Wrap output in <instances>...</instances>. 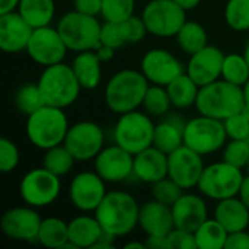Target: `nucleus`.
Returning <instances> with one entry per match:
<instances>
[{
	"instance_id": "obj_28",
	"label": "nucleus",
	"mask_w": 249,
	"mask_h": 249,
	"mask_svg": "<svg viewBox=\"0 0 249 249\" xmlns=\"http://www.w3.org/2000/svg\"><path fill=\"white\" fill-rule=\"evenodd\" d=\"M19 15L35 29L51 25L55 16L54 0H20L18 4Z\"/></svg>"
},
{
	"instance_id": "obj_49",
	"label": "nucleus",
	"mask_w": 249,
	"mask_h": 249,
	"mask_svg": "<svg viewBox=\"0 0 249 249\" xmlns=\"http://www.w3.org/2000/svg\"><path fill=\"white\" fill-rule=\"evenodd\" d=\"M144 244H146L147 249H168L166 236H146Z\"/></svg>"
},
{
	"instance_id": "obj_54",
	"label": "nucleus",
	"mask_w": 249,
	"mask_h": 249,
	"mask_svg": "<svg viewBox=\"0 0 249 249\" xmlns=\"http://www.w3.org/2000/svg\"><path fill=\"white\" fill-rule=\"evenodd\" d=\"M242 90H244V98H245V107L249 111V79L248 82L242 86Z\"/></svg>"
},
{
	"instance_id": "obj_3",
	"label": "nucleus",
	"mask_w": 249,
	"mask_h": 249,
	"mask_svg": "<svg viewBox=\"0 0 249 249\" xmlns=\"http://www.w3.org/2000/svg\"><path fill=\"white\" fill-rule=\"evenodd\" d=\"M194 108L197 114L225 121L226 118L247 109L244 90L241 86L229 83L220 77L200 88Z\"/></svg>"
},
{
	"instance_id": "obj_12",
	"label": "nucleus",
	"mask_w": 249,
	"mask_h": 249,
	"mask_svg": "<svg viewBox=\"0 0 249 249\" xmlns=\"http://www.w3.org/2000/svg\"><path fill=\"white\" fill-rule=\"evenodd\" d=\"M63 144L77 162L93 160L105 147V131L92 120H82L70 124Z\"/></svg>"
},
{
	"instance_id": "obj_13",
	"label": "nucleus",
	"mask_w": 249,
	"mask_h": 249,
	"mask_svg": "<svg viewBox=\"0 0 249 249\" xmlns=\"http://www.w3.org/2000/svg\"><path fill=\"white\" fill-rule=\"evenodd\" d=\"M67 51L69 48L61 38L57 26L51 25L35 28L26 47V54L29 55V58L42 67L64 61Z\"/></svg>"
},
{
	"instance_id": "obj_27",
	"label": "nucleus",
	"mask_w": 249,
	"mask_h": 249,
	"mask_svg": "<svg viewBox=\"0 0 249 249\" xmlns=\"http://www.w3.org/2000/svg\"><path fill=\"white\" fill-rule=\"evenodd\" d=\"M184 127L185 121L178 117H169L155 125L153 146L165 153H171L184 144Z\"/></svg>"
},
{
	"instance_id": "obj_42",
	"label": "nucleus",
	"mask_w": 249,
	"mask_h": 249,
	"mask_svg": "<svg viewBox=\"0 0 249 249\" xmlns=\"http://www.w3.org/2000/svg\"><path fill=\"white\" fill-rule=\"evenodd\" d=\"M229 140H248L249 139V111L244 109L223 121Z\"/></svg>"
},
{
	"instance_id": "obj_22",
	"label": "nucleus",
	"mask_w": 249,
	"mask_h": 249,
	"mask_svg": "<svg viewBox=\"0 0 249 249\" xmlns=\"http://www.w3.org/2000/svg\"><path fill=\"white\" fill-rule=\"evenodd\" d=\"M133 177L143 184H155L168 177V153L162 152L156 146L134 155Z\"/></svg>"
},
{
	"instance_id": "obj_8",
	"label": "nucleus",
	"mask_w": 249,
	"mask_h": 249,
	"mask_svg": "<svg viewBox=\"0 0 249 249\" xmlns=\"http://www.w3.org/2000/svg\"><path fill=\"white\" fill-rule=\"evenodd\" d=\"M244 177V169L236 168L222 159L204 166L197 190L206 198L220 201L238 196Z\"/></svg>"
},
{
	"instance_id": "obj_57",
	"label": "nucleus",
	"mask_w": 249,
	"mask_h": 249,
	"mask_svg": "<svg viewBox=\"0 0 249 249\" xmlns=\"http://www.w3.org/2000/svg\"><path fill=\"white\" fill-rule=\"evenodd\" d=\"M248 142H249V139H248Z\"/></svg>"
},
{
	"instance_id": "obj_36",
	"label": "nucleus",
	"mask_w": 249,
	"mask_h": 249,
	"mask_svg": "<svg viewBox=\"0 0 249 249\" xmlns=\"http://www.w3.org/2000/svg\"><path fill=\"white\" fill-rule=\"evenodd\" d=\"M226 25L235 32L249 31V0H228L223 10Z\"/></svg>"
},
{
	"instance_id": "obj_34",
	"label": "nucleus",
	"mask_w": 249,
	"mask_h": 249,
	"mask_svg": "<svg viewBox=\"0 0 249 249\" xmlns=\"http://www.w3.org/2000/svg\"><path fill=\"white\" fill-rule=\"evenodd\" d=\"M142 108L144 112H147L150 117H163L169 112L172 108V102L169 98V93L166 90V86L159 85H149Z\"/></svg>"
},
{
	"instance_id": "obj_6",
	"label": "nucleus",
	"mask_w": 249,
	"mask_h": 249,
	"mask_svg": "<svg viewBox=\"0 0 249 249\" xmlns=\"http://www.w3.org/2000/svg\"><path fill=\"white\" fill-rule=\"evenodd\" d=\"M152 118L153 117H150L147 112L140 111V108L120 114L112 128L114 143L131 155H137L149 146H153L156 124Z\"/></svg>"
},
{
	"instance_id": "obj_9",
	"label": "nucleus",
	"mask_w": 249,
	"mask_h": 249,
	"mask_svg": "<svg viewBox=\"0 0 249 249\" xmlns=\"http://www.w3.org/2000/svg\"><path fill=\"white\" fill-rule=\"evenodd\" d=\"M228 140L225 124L220 120L198 114L197 117L185 121L184 144L201 156L222 150Z\"/></svg>"
},
{
	"instance_id": "obj_29",
	"label": "nucleus",
	"mask_w": 249,
	"mask_h": 249,
	"mask_svg": "<svg viewBox=\"0 0 249 249\" xmlns=\"http://www.w3.org/2000/svg\"><path fill=\"white\" fill-rule=\"evenodd\" d=\"M166 90L169 93L172 107L177 109H187L191 107H196L197 96L200 92V86L185 73L179 74L177 79H174L168 86Z\"/></svg>"
},
{
	"instance_id": "obj_44",
	"label": "nucleus",
	"mask_w": 249,
	"mask_h": 249,
	"mask_svg": "<svg viewBox=\"0 0 249 249\" xmlns=\"http://www.w3.org/2000/svg\"><path fill=\"white\" fill-rule=\"evenodd\" d=\"M166 245L168 249H197L194 232L174 228L166 235Z\"/></svg>"
},
{
	"instance_id": "obj_45",
	"label": "nucleus",
	"mask_w": 249,
	"mask_h": 249,
	"mask_svg": "<svg viewBox=\"0 0 249 249\" xmlns=\"http://www.w3.org/2000/svg\"><path fill=\"white\" fill-rule=\"evenodd\" d=\"M125 32H127V38H128V45L130 44H137L142 42L144 39V36L149 34L146 29V25L142 19V16L133 15L131 18H128L127 20H123Z\"/></svg>"
},
{
	"instance_id": "obj_50",
	"label": "nucleus",
	"mask_w": 249,
	"mask_h": 249,
	"mask_svg": "<svg viewBox=\"0 0 249 249\" xmlns=\"http://www.w3.org/2000/svg\"><path fill=\"white\" fill-rule=\"evenodd\" d=\"M238 197L244 201V204L249 209V174H247V175L244 177V181H242V184H241Z\"/></svg>"
},
{
	"instance_id": "obj_14",
	"label": "nucleus",
	"mask_w": 249,
	"mask_h": 249,
	"mask_svg": "<svg viewBox=\"0 0 249 249\" xmlns=\"http://www.w3.org/2000/svg\"><path fill=\"white\" fill-rule=\"evenodd\" d=\"M140 71L150 85L168 86L179 74L185 73L182 61L166 48H150L140 60Z\"/></svg>"
},
{
	"instance_id": "obj_41",
	"label": "nucleus",
	"mask_w": 249,
	"mask_h": 249,
	"mask_svg": "<svg viewBox=\"0 0 249 249\" xmlns=\"http://www.w3.org/2000/svg\"><path fill=\"white\" fill-rule=\"evenodd\" d=\"M101 44L112 47L115 50H120L124 45H128V38H127L124 23L104 20L102 28H101Z\"/></svg>"
},
{
	"instance_id": "obj_55",
	"label": "nucleus",
	"mask_w": 249,
	"mask_h": 249,
	"mask_svg": "<svg viewBox=\"0 0 249 249\" xmlns=\"http://www.w3.org/2000/svg\"><path fill=\"white\" fill-rule=\"evenodd\" d=\"M244 57H245V60H247V63L249 64V42L247 44V47H245V50H244Z\"/></svg>"
},
{
	"instance_id": "obj_47",
	"label": "nucleus",
	"mask_w": 249,
	"mask_h": 249,
	"mask_svg": "<svg viewBox=\"0 0 249 249\" xmlns=\"http://www.w3.org/2000/svg\"><path fill=\"white\" fill-rule=\"evenodd\" d=\"M225 249H249V231L231 232L228 235Z\"/></svg>"
},
{
	"instance_id": "obj_17",
	"label": "nucleus",
	"mask_w": 249,
	"mask_h": 249,
	"mask_svg": "<svg viewBox=\"0 0 249 249\" xmlns=\"http://www.w3.org/2000/svg\"><path fill=\"white\" fill-rule=\"evenodd\" d=\"M134 155L117 143L105 146L93 159V171L107 184H120L133 177Z\"/></svg>"
},
{
	"instance_id": "obj_1",
	"label": "nucleus",
	"mask_w": 249,
	"mask_h": 249,
	"mask_svg": "<svg viewBox=\"0 0 249 249\" xmlns=\"http://www.w3.org/2000/svg\"><path fill=\"white\" fill-rule=\"evenodd\" d=\"M104 232L123 238L139 228L140 204L127 191L111 190L93 212Z\"/></svg>"
},
{
	"instance_id": "obj_30",
	"label": "nucleus",
	"mask_w": 249,
	"mask_h": 249,
	"mask_svg": "<svg viewBox=\"0 0 249 249\" xmlns=\"http://www.w3.org/2000/svg\"><path fill=\"white\" fill-rule=\"evenodd\" d=\"M175 41L184 54L191 55L209 45V34L200 22L187 19L175 35Z\"/></svg>"
},
{
	"instance_id": "obj_5",
	"label": "nucleus",
	"mask_w": 249,
	"mask_h": 249,
	"mask_svg": "<svg viewBox=\"0 0 249 249\" xmlns=\"http://www.w3.org/2000/svg\"><path fill=\"white\" fill-rule=\"evenodd\" d=\"M36 83L45 105L63 109L71 107L83 90L71 66L64 61L44 67Z\"/></svg>"
},
{
	"instance_id": "obj_10",
	"label": "nucleus",
	"mask_w": 249,
	"mask_h": 249,
	"mask_svg": "<svg viewBox=\"0 0 249 249\" xmlns=\"http://www.w3.org/2000/svg\"><path fill=\"white\" fill-rule=\"evenodd\" d=\"M20 200L35 209L51 206L61 194V179L44 166L28 171L19 181Z\"/></svg>"
},
{
	"instance_id": "obj_53",
	"label": "nucleus",
	"mask_w": 249,
	"mask_h": 249,
	"mask_svg": "<svg viewBox=\"0 0 249 249\" xmlns=\"http://www.w3.org/2000/svg\"><path fill=\"white\" fill-rule=\"evenodd\" d=\"M124 248L131 249V248H139V249H147L146 248V244L144 242H140V241H131V242H127L124 245Z\"/></svg>"
},
{
	"instance_id": "obj_38",
	"label": "nucleus",
	"mask_w": 249,
	"mask_h": 249,
	"mask_svg": "<svg viewBox=\"0 0 249 249\" xmlns=\"http://www.w3.org/2000/svg\"><path fill=\"white\" fill-rule=\"evenodd\" d=\"M136 12V0H102L101 16L108 22H123Z\"/></svg>"
},
{
	"instance_id": "obj_48",
	"label": "nucleus",
	"mask_w": 249,
	"mask_h": 249,
	"mask_svg": "<svg viewBox=\"0 0 249 249\" xmlns=\"http://www.w3.org/2000/svg\"><path fill=\"white\" fill-rule=\"evenodd\" d=\"M95 51H96V54H98V57L101 58V61H102V63H108V61H111V60L115 57V53H117V50H115V48L108 47V45H102V44H99V47H98Z\"/></svg>"
},
{
	"instance_id": "obj_33",
	"label": "nucleus",
	"mask_w": 249,
	"mask_h": 249,
	"mask_svg": "<svg viewBox=\"0 0 249 249\" xmlns=\"http://www.w3.org/2000/svg\"><path fill=\"white\" fill-rule=\"evenodd\" d=\"M76 162L77 160L74 159L71 152L64 144H58V146L44 150L41 166H44L45 169H48L50 172L61 178L73 169Z\"/></svg>"
},
{
	"instance_id": "obj_19",
	"label": "nucleus",
	"mask_w": 249,
	"mask_h": 249,
	"mask_svg": "<svg viewBox=\"0 0 249 249\" xmlns=\"http://www.w3.org/2000/svg\"><path fill=\"white\" fill-rule=\"evenodd\" d=\"M223 60L225 53L219 47L209 44L190 55L185 71L201 88L222 77Z\"/></svg>"
},
{
	"instance_id": "obj_18",
	"label": "nucleus",
	"mask_w": 249,
	"mask_h": 249,
	"mask_svg": "<svg viewBox=\"0 0 249 249\" xmlns=\"http://www.w3.org/2000/svg\"><path fill=\"white\" fill-rule=\"evenodd\" d=\"M42 217L35 207L28 204L6 210L0 219V231L12 241L34 242L36 241Z\"/></svg>"
},
{
	"instance_id": "obj_15",
	"label": "nucleus",
	"mask_w": 249,
	"mask_h": 249,
	"mask_svg": "<svg viewBox=\"0 0 249 249\" xmlns=\"http://www.w3.org/2000/svg\"><path fill=\"white\" fill-rule=\"evenodd\" d=\"M107 193V182L95 171L76 174L69 185L70 203L80 213H93Z\"/></svg>"
},
{
	"instance_id": "obj_32",
	"label": "nucleus",
	"mask_w": 249,
	"mask_h": 249,
	"mask_svg": "<svg viewBox=\"0 0 249 249\" xmlns=\"http://www.w3.org/2000/svg\"><path fill=\"white\" fill-rule=\"evenodd\" d=\"M229 232L214 219L209 217L196 231L197 249H225Z\"/></svg>"
},
{
	"instance_id": "obj_40",
	"label": "nucleus",
	"mask_w": 249,
	"mask_h": 249,
	"mask_svg": "<svg viewBox=\"0 0 249 249\" xmlns=\"http://www.w3.org/2000/svg\"><path fill=\"white\" fill-rule=\"evenodd\" d=\"M222 159L245 171L249 160L248 140H229L222 149Z\"/></svg>"
},
{
	"instance_id": "obj_51",
	"label": "nucleus",
	"mask_w": 249,
	"mask_h": 249,
	"mask_svg": "<svg viewBox=\"0 0 249 249\" xmlns=\"http://www.w3.org/2000/svg\"><path fill=\"white\" fill-rule=\"evenodd\" d=\"M19 1L20 0H0V15L16 10Z\"/></svg>"
},
{
	"instance_id": "obj_16",
	"label": "nucleus",
	"mask_w": 249,
	"mask_h": 249,
	"mask_svg": "<svg viewBox=\"0 0 249 249\" xmlns=\"http://www.w3.org/2000/svg\"><path fill=\"white\" fill-rule=\"evenodd\" d=\"M204 166L203 156L185 144L168 155V177L184 191L197 188Z\"/></svg>"
},
{
	"instance_id": "obj_21",
	"label": "nucleus",
	"mask_w": 249,
	"mask_h": 249,
	"mask_svg": "<svg viewBox=\"0 0 249 249\" xmlns=\"http://www.w3.org/2000/svg\"><path fill=\"white\" fill-rule=\"evenodd\" d=\"M175 228L194 232L203 222L209 219V206L200 193L184 191L182 196L171 207Z\"/></svg>"
},
{
	"instance_id": "obj_43",
	"label": "nucleus",
	"mask_w": 249,
	"mask_h": 249,
	"mask_svg": "<svg viewBox=\"0 0 249 249\" xmlns=\"http://www.w3.org/2000/svg\"><path fill=\"white\" fill-rule=\"evenodd\" d=\"M20 162V152L16 143L7 137L0 139V172L10 174L13 172Z\"/></svg>"
},
{
	"instance_id": "obj_20",
	"label": "nucleus",
	"mask_w": 249,
	"mask_h": 249,
	"mask_svg": "<svg viewBox=\"0 0 249 249\" xmlns=\"http://www.w3.org/2000/svg\"><path fill=\"white\" fill-rule=\"evenodd\" d=\"M34 28L19 15L18 10L0 15V48L6 54L26 51Z\"/></svg>"
},
{
	"instance_id": "obj_31",
	"label": "nucleus",
	"mask_w": 249,
	"mask_h": 249,
	"mask_svg": "<svg viewBox=\"0 0 249 249\" xmlns=\"http://www.w3.org/2000/svg\"><path fill=\"white\" fill-rule=\"evenodd\" d=\"M36 242L47 248H66L69 244V222L55 216L42 219Z\"/></svg>"
},
{
	"instance_id": "obj_23",
	"label": "nucleus",
	"mask_w": 249,
	"mask_h": 249,
	"mask_svg": "<svg viewBox=\"0 0 249 249\" xmlns=\"http://www.w3.org/2000/svg\"><path fill=\"white\" fill-rule=\"evenodd\" d=\"M139 228L146 236H166L175 228L172 209L153 198L144 201L140 206Z\"/></svg>"
},
{
	"instance_id": "obj_4",
	"label": "nucleus",
	"mask_w": 249,
	"mask_h": 249,
	"mask_svg": "<svg viewBox=\"0 0 249 249\" xmlns=\"http://www.w3.org/2000/svg\"><path fill=\"white\" fill-rule=\"evenodd\" d=\"M70 123L63 108L42 105L26 117L25 133L29 143L41 150L63 144Z\"/></svg>"
},
{
	"instance_id": "obj_39",
	"label": "nucleus",
	"mask_w": 249,
	"mask_h": 249,
	"mask_svg": "<svg viewBox=\"0 0 249 249\" xmlns=\"http://www.w3.org/2000/svg\"><path fill=\"white\" fill-rule=\"evenodd\" d=\"M184 190L175 182L172 181L169 177L155 182L150 185V196L153 200L172 207L175 204V201L182 196Z\"/></svg>"
},
{
	"instance_id": "obj_35",
	"label": "nucleus",
	"mask_w": 249,
	"mask_h": 249,
	"mask_svg": "<svg viewBox=\"0 0 249 249\" xmlns=\"http://www.w3.org/2000/svg\"><path fill=\"white\" fill-rule=\"evenodd\" d=\"M222 79L241 88L248 82L249 64L247 63L244 54H238V53L225 54L223 66H222Z\"/></svg>"
},
{
	"instance_id": "obj_58",
	"label": "nucleus",
	"mask_w": 249,
	"mask_h": 249,
	"mask_svg": "<svg viewBox=\"0 0 249 249\" xmlns=\"http://www.w3.org/2000/svg\"><path fill=\"white\" fill-rule=\"evenodd\" d=\"M248 231H249V228H248Z\"/></svg>"
},
{
	"instance_id": "obj_7",
	"label": "nucleus",
	"mask_w": 249,
	"mask_h": 249,
	"mask_svg": "<svg viewBox=\"0 0 249 249\" xmlns=\"http://www.w3.org/2000/svg\"><path fill=\"white\" fill-rule=\"evenodd\" d=\"M101 28L98 16L85 15L74 9L61 15L57 22L61 38L69 51L73 53L96 50L101 44Z\"/></svg>"
},
{
	"instance_id": "obj_46",
	"label": "nucleus",
	"mask_w": 249,
	"mask_h": 249,
	"mask_svg": "<svg viewBox=\"0 0 249 249\" xmlns=\"http://www.w3.org/2000/svg\"><path fill=\"white\" fill-rule=\"evenodd\" d=\"M73 9L85 15L99 16L102 10V0H73Z\"/></svg>"
},
{
	"instance_id": "obj_26",
	"label": "nucleus",
	"mask_w": 249,
	"mask_h": 249,
	"mask_svg": "<svg viewBox=\"0 0 249 249\" xmlns=\"http://www.w3.org/2000/svg\"><path fill=\"white\" fill-rule=\"evenodd\" d=\"M102 61L95 50L76 53L70 66L83 90H93L102 82Z\"/></svg>"
},
{
	"instance_id": "obj_25",
	"label": "nucleus",
	"mask_w": 249,
	"mask_h": 249,
	"mask_svg": "<svg viewBox=\"0 0 249 249\" xmlns=\"http://www.w3.org/2000/svg\"><path fill=\"white\" fill-rule=\"evenodd\" d=\"M104 233L95 214L83 213L69 222V244L66 248H93Z\"/></svg>"
},
{
	"instance_id": "obj_56",
	"label": "nucleus",
	"mask_w": 249,
	"mask_h": 249,
	"mask_svg": "<svg viewBox=\"0 0 249 249\" xmlns=\"http://www.w3.org/2000/svg\"><path fill=\"white\" fill-rule=\"evenodd\" d=\"M245 171H247V174H249V160H248V165H247V168H245Z\"/></svg>"
},
{
	"instance_id": "obj_24",
	"label": "nucleus",
	"mask_w": 249,
	"mask_h": 249,
	"mask_svg": "<svg viewBox=\"0 0 249 249\" xmlns=\"http://www.w3.org/2000/svg\"><path fill=\"white\" fill-rule=\"evenodd\" d=\"M213 217L229 233L247 231L249 228V209L238 196L216 201V206L213 209Z\"/></svg>"
},
{
	"instance_id": "obj_37",
	"label": "nucleus",
	"mask_w": 249,
	"mask_h": 249,
	"mask_svg": "<svg viewBox=\"0 0 249 249\" xmlns=\"http://www.w3.org/2000/svg\"><path fill=\"white\" fill-rule=\"evenodd\" d=\"M15 105H16V109L26 117L35 112L42 105H45L38 83L22 85L15 93Z\"/></svg>"
},
{
	"instance_id": "obj_2",
	"label": "nucleus",
	"mask_w": 249,
	"mask_h": 249,
	"mask_svg": "<svg viewBox=\"0 0 249 249\" xmlns=\"http://www.w3.org/2000/svg\"><path fill=\"white\" fill-rule=\"evenodd\" d=\"M149 80L140 70L123 69L115 71L104 89V102L112 114H124L142 108Z\"/></svg>"
},
{
	"instance_id": "obj_11",
	"label": "nucleus",
	"mask_w": 249,
	"mask_h": 249,
	"mask_svg": "<svg viewBox=\"0 0 249 249\" xmlns=\"http://www.w3.org/2000/svg\"><path fill=\"white\" fill-rule=\"evenodd\" d=\"M140 16L150 35L158 38H175L187 20V10L175 0H149Z\"/></svg>"
},
{
	"instance_id": "obj_52",
	"label": "nucleus",
	"mask_w": 249,
	"mask_h": 249,
	"mask_svg": "<svg viewBox=\"0 0 249 249\" xmlns=\"http://www.w3.org/2000/svg\"><path fill=\"white\" fill-rule=\"evenodd\" d=\"M184 10L190 12V10H194L196 7H198L201 4L203 0H175Z\"/></svg>"
}]
</instances>
